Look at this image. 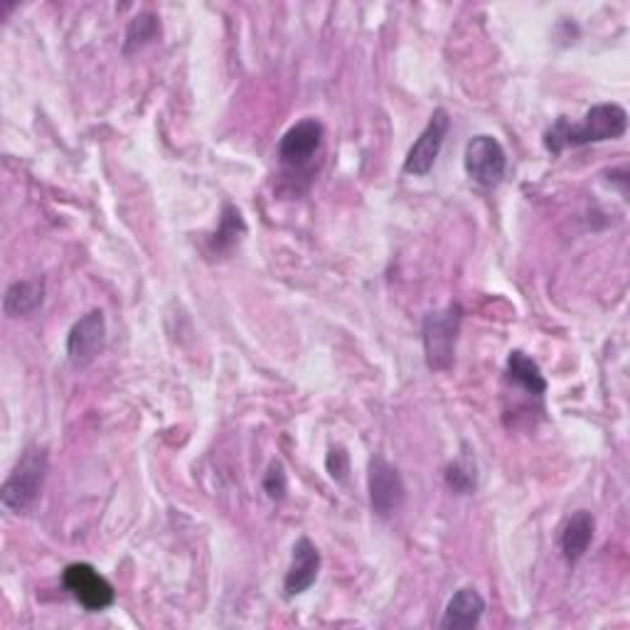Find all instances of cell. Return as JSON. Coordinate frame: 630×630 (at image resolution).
Here are the masks:
<instances>
[{"mask_svg": "<svg viewBox=\"0 0 630 630\" xmlns=\"http://www.w3.org/2000/svg\"><path fill=\"white\" fill-rule=\"evenodd\" d=\"M320 571V551L313 545L311 539H299L293 545V557H291V567L285 571L283 579V588L285 596H299L305 594L318 579Z\"/></svg>", "mask_w": 630, "mask_h": 630, "instance_id": "cell-10", "label": "cell"}, {"mask_svg": "<svg viewBox=\"0 0 630 630\" xmlns=\"http://www.w3.org/2000/svg\"><path fill=\"white\" fill-rule=\"evenodd\" d=\"M460 320L463 311L458 303H453L443 311L429 313L427 318H423V352H427V364L433 372H446L453 364Z\"/></svg>", "mask_w": 630, "mask_h": 630, "instance_id": "cell-3", "label": "cell"}, {"mask_svg": "<svg viewBox=\"0 0 630 630\" xmlns=\"http://www.w3.org/2000/svg\"><path fill=\"white\" fill-rule=\"evenodd\" d=\"M49 468V456L45 448L30 446L23 451V456L15 463L13 472H10L8 480L3 482V490H0V502L10 512H27L33 508V502L37 500L39 490H43V482Z\"/></svg>", "mask_w": 630, "mask_h": 630, "instance_id": "cell-2", "label": "cell"}, {"mask_svg": "<svg viewBox=\"0 0 630 630\" xmlns=\"http://www.w3.org/2000/svg\"><path fill=\"white\" fill-rule=\"evenodd\" d=\"M323 143V124L315 118H305V121L295 124L285 131L279 145V158L289 171H303L308 167L313 155L320 151Z\"/></svg>", "mask_w": 630, "mask_h": 630, "instance_id": "cell-9", "label": "cell"}, {"mask_svg": "<svg viewBox=\"0 0 630 630\" xmlns=\"http://www.w3.org/2000/svg\"><path fill=\"white\" fill-rule=\"evenodd\" d=\"M158 35V20L151 13H143L131 20L126 33V52H133L136 47H143L145 43H151Z\"/></svg>", "mask_w": 630, "mask_h": 630, "instance_id": "cell-16", "label": "cell"}, {"mask_svg": "<svg viewBox=\"0 0 630 630\" xmlns=\"http://www.w3.org/2000/svg\"><path fill=\"white\" fill-rule=\"evenodd\" d=\"M264 490L271 500H283L285 492H289V478H285V470L279 460H273L269 466V472L264 478Z\"/></svg>", "mask_w": 630, "mask_h": 630, "instance_id": "cell-18", "label": "cell"}, {"mask_svg": "<svg viewBox=\"0 0 630 630\" xmlns=\"http://www.w3.org/2000/svg\"><path fill=\"white\" fill-rule=\"evenodd\" d=\"M508 377L515 384H520L525 392L535 394V397H541V394L547 392V380H545V374H541L539 364L522 350L510 352Z\"/></svg>", "mask_w": 630, "mask_h": 630, "instance_id": "cell-14", "label": "cell"}, {"mask_svg": "<svg viewBox=\"0 0 630 630\" xmlns=\"http://www.w3.org/2000/svg\"><path fill=\"white\" fill-rule=\"evenodd\" d=\"M463 165L472 183L480 187H498L505 177L508 155L505 148L500 145L498 138L492 136H472L466 145V155H463Z\"/></svg>", "mask_w": 630, "mask_h": 630, "instance_id": "cell-4", "label": "cell"}, {"mask_svg": "<svg viewBox=\"0 0 630 630\" xmlns=\"http://www.w3.org/2000/svg\"><path fill=\"white\" fill-rule=\"evenodd\" d=\"M628 131V114L618 104H598L584 116L579 126L569 124L564 116L545 133V145L551 153H561L567 148H579L588 143L616 141Z\"/></svg>", "mask_w": 630, "mask_h": 630, "instance_id": "cell-1", "label": "cell"}, {"mask_svg": "<svg viewBox=\"0 0 630 630\" xmlns=\"http://www.w3.org/2000/svg\"><path fill=\"white\" fill-rule=\"evenodd\" d=\"M65 588L86 610H104L114 604V586L92 564H69L65 569Z\"/></svg>", "mask_w": 630, "mask_h": 630, "instance_id": "cell-7", "label": "cell"}, {"mask_svg": "<svg viewBox=\"0 0 630 630\" xmlns=\"http://www.w3.org/2000/svg\"><path fill=\"white\" fill-rule=\"evenodd\" d=\"M328 470L335 480H345L350 472V460H348V453L342 448H332L330 456H328Z\"/></svg>", "mask_w": 630, "mask_h": 630, "instance_id": "cell-19", "label": "cell"}, {"mask_svg": "<svg viewBox=\"0 0 630 630\" xmlns=\"http://www.w3.org/2000/svg\"><path fill=\"white\" fill-rule=\"evenodd\" d=\"M451 128V118L446 108H436L431 114L427 128H423L421 136L417 138V143L409 148L407 161H404V173L409 175H427L443 148V141H446Z\"/></svg>", "mask_w": 630, "mask_h": 630, "instance_id": "cell-6", "label": "cell"}, {"mask_svg": "<svg viewBox=\"0 0 630 630\" xmlns=\"http://www.w3.org/2000/svg\"><path fill=\"white\" fill-rule=\"evenodd\" d=\"M594 527H596L594 515L586 510H579L567 520L564 529H561L559 545L561 555H564L569 564H576V561L586 555L591 539H594Z\"/></svg>", "mask_w": 630, "mask_h": 630, "instance_id": "cell-12", "label": "cell"}, {"mask_svg": "<svg viewBox=\"0 0 630 630\" xmlns=\"http://www.w3.org/2000/svg\"><path fill=\"white\" fill-rule=\"evenodd\" d=\"M244 232V220L240 210H234V207L226 205L224 207V214H222V224H220V232L214 236V244L220 246V249H230V246L240 240V234Z\"/></svg>", "mask_w": 630, "mask_h": 630, "instance_id": "cell-17", "label": "cell"}, {"mask_svg": "<svg viewBox=\"0 0 630 630\" xmlns=\"http://www.w3.org/2000/svg\"><path fill=\"white\" fill-rule=\"evenodd\" d=\"M486 614V598L476 588H460L448 600L446 614L441 618V628L446 630H468L480 623Z\"/></svg>", "mask_w": 630, "mask_h": 630, "instance_id": "cell-11", "label": "cell"}, {"mask_svg": "<svg viewBox=\"0 0 630 630\" xmlns=\"http://www.w3.org/2000/svg\"><path fill=\"white\" fill-rule=\"evenodd\" d=\"M106 318L102 311H89L82 315L67 335V354L74 368H86L104 348Z\"/></svg>", "mask_w": 630, "mask_h": 630, "instance_id": "cell-8", "label": "cell"}, {"mask_svg": "<svg viewBox=\"0 0 630 630\" xmlns=\"http://www.w3.org/2000/svg\"><path fill=\"white\" fill-rule=\"evenodd\" d=\"M45 303V281L33 279V281H18L5 291L3 308L10 318H25V315H33L37 308H43Z\"/></svg>", "mask_w": 630, "mask_h": 630, "instance_id": "cell-13", "label": "cell"}, {"mask_svg": "<svg viewBox=\"0 0 630 630\" xmlns=\"http://www.w3.org/2000/svg\"><path fill=\"white\" fill-rule=\"evenodd\" d=\"M370 505L380 517H392L401 510L407 500V488H404L401 472L392 466L387 458L374 456L370 460Z\"/></svg>", "mask_w": 630, "mask_h": 630, "instance_id": "cell-5", "label": "cell"}, {"mask_svg": "<svg viewBox=\"0 0 630 630\" xmlns=\"http://www.w3.org/2000/svg\"><path fill=\"white\" fill-rule=\"evenodd\" d=\"M446 482L453 492H458V495H470V492L478 486L476 460H472L468 453H463L458 460H453L448 466Z\"/></svg>", "mask_w": 630, "mask_h": 630, "instance_id": "cell-15", "label": "cell"}]
</instances>
